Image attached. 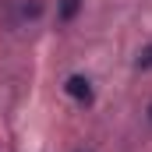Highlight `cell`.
I'll return each mask as SVG.
<instances>
[{"mask_svg": "<svg viewBox=\"0 0 152 152\" xmlns=\"http://www.w3.org/2000/svg\"><path fill=\"white\" fill-rule=\"evenodd\" d=\"M64 92H67L71 99H78V103H88V99H92V81L85 75H71L64 81Z\"/></svg>", "mask_w": 152, "mask_h": 152, "instance_id": "1", "label": "cell"}, {"mask_svg": "<svg viewBox=\"0 0 152 152\" xmlns=\"http://www.w3.org/2000/svg\"><path fill=\"white\" fill-rule=\"evenodd\" d=\"M78 7H81V0H57V18L60 21H75Z\"/></svg>", "mask_w": 152, "mask_h": 152, "instance_id": "2", "label": "cell"}, {"mask_svg": "<svg viewBox=\"0 0 152 152\" xmlns=\"http://www.w3.org/2000/svg\"><path fill=\"white\" fill-rule=\"evenodd\" d=\"M134 67H152V42L138 50V57H134Z\"/></svg>", "mask_w": 152, "mask_h": 152, "instance_id": "3", "label": "cell"}]
</instances>
